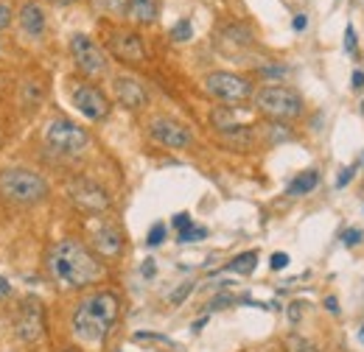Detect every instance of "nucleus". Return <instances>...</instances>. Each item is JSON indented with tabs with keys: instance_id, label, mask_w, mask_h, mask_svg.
<instances>
[{
	"instance_id": "38",
	"label": "nucleus",
	"mask_w": 364,
	"mask_h": 352,
	"mask_svg": "<svg viewBox=\"0 0 364 352\" xmlns=\"http://www.w3.org/2000/svg\"><path fill=\"white\" fill-rule=\"evenodd\" d=\"M325 308H328L331 313H333V316H336V313H339V302H336L333 297H328V299H325Z\"/></svg>"
},
{
	"instance_id": "27",
	"label": "nucleus",
	"mask_w": 364,
	"mask_h": 352,
	"mask_svg": "<svg viewBox=\"0 0 364 352\" xmlns=\"http://www.w3.org/2000/svg\"><path fill=\"white\" fill-rule=\"evenodd\" d=\"M345 50H348V53L356 50V31H353V26L345 28Z\"/></svg>"
},
{
	"instance_id": "35",
	"label": "nucleus",
	"mask_w": 364,
	"mask_h": 352,
	"mask_svg": "<svg viewBox=\"0 0 364 352\" xmlns=\"http://www.w3.org/2000/svg\"><path fill=\"white\" fill-rule=\"evenodd\" d=\"M289 310H291V313H289V319H291V321H300V316H303V302H294Z\"/></svg>"
},
{
	"instance_id": "16",
	"label": "nucleus",
	"mask_w": 364,
	"mask_h": 352,
	"mask_svg": "<svg viewBox=\"0 0 364 352\" xmlns=\"http://www.w3.org/2000/svg\"><path fill=\"white\" fill-rule=\"evenodd\" d=\"M157 0H127V17L137 26H151L157 20Z\"/></svg>"
},
{
	"instance_id": "26",
	"label": "nucleus",
	"mask_w": 364,
	"mask_h": 352,
	"mask_svg": "<svg viewBox=\"0 0 364 352\" xmlns=\"http://www.w3.org/2000/svg\"><path fill=\"white\" fill-rule=\"evenodd\" d=\"M269 263H272L274 271H283V268L289 265V255H286V252H274L272 260H269Z\"/></svg>"
},
{
	"instance_id": "36",
	"label": "nucleus",
	"mask_w": 364,
	"mask_h": 352,
	"mask_svg": "<svg viewBox=\"0 0 364 352\" xmlns=\"http://www.w3.org/2000/svg\"><path fill=\"white\" fill-rule=\"evenodd\" d=\"M11 294V285H9V280L6 277H0V299H6Z\"/></svg>"
},
{
	"instance_id": "31",
	"label": "nucleus",
	"mask_w": 364,
	"mask_h": 352,
	"mask_svg": "<svg viewBox=\"0 0 364 352\" xmlns=\"http://www.w3.org/2000/svg\"><path fill=\"white\" fill-rule=\"evenodd\" d=\"M11 26V9L9 6H0V31Z\"/></svg>"
},
{
	"instance_id": "4",
	"label": "nucleus",
	"mask_w": 364,
	"mask_h": 352,
	"mask_svg": "<svg viewBox=\"0 0 364 352\" xmlns=\"http://www.w3.org/2000/svg\"><path fill=\"white\" fill-rule=\"evenodd\" d=\"M255 109L272 121H294L303 115V95L283 84H267L255 92Z\"/></svg>"
},
{
	"instance_id": "12",
	"label": "nucleus",
	"mask_w": 364,
	"mask_h": 352,
	"mask_svg": "<svg viewBox=\"0 0 364 352\" xmlns=\"http://www.w3.org/2000/svg\"><path fill=\"white\" fill-rule=\"evenodd\" d=\"M107 48L121 59V62H143L146 59V48H143V40L135 31H112L107 37Z\"/></svg>"
},
{
	"instance_id": "1",
	"label": "nucleus",
	"mask_w": 364,
	"mask_h": 352,
	"mask_svg": "<svg viewBox=\"0 0 364 352\" xmlns=\"http://www.w3.org/2000/svg\"><path fill=\"white\" fill-rule=\"evenodd\" d=\"M48 268H50V277L65 288H87L92 282H98L104 274L101 260L76 238H65L50 249Z\"/></svg>"
},
{
	"instance_id": "10",
	"label": "nucleus",
	"mask_w": 364,
	"mask_h": 352,
	"mask_svg": "<svg viewBox=\"0 0 364 352\" xmlns=\"http://www.w3.org/2000/svg\"><path fill=\"white\" fill-rule=\"evenodd\" d=\"M73 104L87 121H104L109 115V98L92 84H79L73 89Z\"/></svg>"
},
{
	"instance_id": "22",
	"label": "nucleus",
	"mask_w": 364,
	"mask_h": 352,
	"mask_svg": "<svg viewBox=\"0 0 364 352\" xmlns=\"http://www.w3.org/2000/svg\"><path fill=\"white\" fill-rule=\"evenodd\" d=\"M135 341H140V344H143V341H154V344H163V347H171V350L177 347L171 339H166V336H157V333H137Z\"/></svg>"
},
{
	"instance_id": "28",
	"label": "nucleus",
	"mask_w": 364,
	"mask_h": 352,
	"mask_svg": "<svg viewBox=\"0 0 364 352\" xmlns=\"http://www.w3.org/2000/svg\"><path fill=\"white\" fill-rule=\"evenodd\" d=\"M258 73L261 76H269V79H277V76H286V67L283 65H274V67H261Z\"/></svg>"
},
{
	"instance_id": "8",
	"label": "nucleus",
	"mask_w": 364,
	"mask_h": 352,
	"mask_svg": "<svg viewBox=\"0 0 364 352\" xmlns=\"http://www.w3.org/2000/svg\"><path fill=\"white\" fill-rule=\"evenodd\" d=\"M14 330L23 341H40L46 333V310L37 297H26L20 302L17 319H14Z\"/></svg>"
},
{
	"instance_id": "11",
	"label": "nucleus",
	"mask_w": 364,
	"mask_h": 352,
	"mask_svg": "<svg viewBox=\"0 0 364 352\" xmlns=\"http://www.w3.org/2000/svg\"><path fill=\"white\" fill-rule=\"evenodd\" d=\"M149 134L166 148H188L191 145V132L171 118H154L149 123Z\"/></svg>"
},
{
	"instance_id": "37",
	"label": "nucleus",
	"mask_w": 364,
	"mask_h": 352,
	"mask_svg": "<svg viewBox=\"0 0 364 352\" xmlns=\"http://www.w3.org/2000/svg\"><path fill=\"white\" fill-rule=\"evenodd\" d=\"M350 82H353V89H364V73H362V70H356Z\"/></svg>"
},
{
	"instance_id": "25",
	"label": "nucleus",
	"mask_w": 364,
	"mask_h": 352,
	"mask_svg": "<svg viewBox=\"0 0 364 352\" xmlns=\"http://www.w3.org/2000/svg\"><path fill=\"white\" fill-rule=\"evenodd\" d=\"M342 241H345V246H356V243H362V232L348 229V232H342Z\"/></svg>"
},
{
	"instance_id": "32",
	"label": "nucleus",
	"mask_w": 364,
	"mask_h": 352,
	"mask_svg": "<svg viewBox=\"0 0 364 352\" xmlns=\"http://www.w3.org/2000/svg\"><path fill=\"white\" fill-rule=\"evenodd\" d=\"M232 302H235L232 297H216V299H213V302H210L208 308H210V310H216V308H228V305H232Z\"/></svg>"
},
{
	"instance_id": "30",
	"label": "nucleus",
	"mask_w": 364,
	"mask_h": 352,
	"mask_svg": "<svg viewBox=\"0 0 364 352\" xmlns=\"http://www.w3.org/2000/svg\"><path fill=\"white\" fill-rule=\"evenodd\" d=\"M171 224H174V226H177V229H188V226H191V224H193V221H191V216H188V213H177V216H174V221H171Z\"/></svg>"
},
{
	"instance_id": "20",
	"label": "nucleus",
	"mask_w": 364,
	"mask_h": 352,
	"mask_svg": "<svg viewBox=\"0 0 364 352\" xmlns=\"http://www.w3.org/2000/svg\"><path fill=\"white\" fill-rule=\"evenodd\" d=\"M193 37V28H191V20H180L174 28H171V40L174 43H188Z\"/></svg>"
},
{
	"instance_id": "21",
	"label": "nucleus",
	"mask_w": 364,
	"mask_h": 352,
	"mask_svg": "<svg viewBox=\"0 0 364 352\" xmlns=\"http://www.w3.org/2000/svg\"><path fill=\"white\" fill-rule=\"evenodd\" d=\"M202 238H208V229H202V226H188V229H182L180 235H177V241L180 243H191V241H202Z\"/></svg>"
},
{
	"instance_id": "39",
	"label": "nucleus",
	"mask_w": 364,
	"mask_h": 352,
	"mask_svg": "<svg viewBox=\"0 0 364 352\" xmlns=\"http://www.w3.org/2000/svg\"><path fill=\"white\" fill-rule=\"evenodd\" d=\"M50 3H59V6H70V3H76V0H50Z\"/></svg>"
},
{
	"instance_id": "5",
	"label": "nucleus",
	"mask_w": 364,
	"mask_h": 352,
	"mask_svg": "<svg viewBox=\"0 0 364 352\" xmlns=\"http://www.w3.org/2000/svg\"><path fill=\"white\" fill-rule=\"evenodd\" d=\"M46 143L53 151L65 154V157H76L79 151L87 148L90 134H87V129H82L79 123H73V121H68V118H56V121L48 123Z\"/></svg>"
},
{
	"instance_id": "24",
	"label": "nucleus",
	"mask_w": 364,
	"mask_h": 352,
	"mask_svg": "<svg viewBox=\"0 0 364 352\" xmlns=\"http://www.w3.org/2000/svg\"><path fill=\"white\" fill-rule=\"evenodd\" d=\"M356 171H359V163H353V165H348L342 174H339V179H336V187H345V185H350V179L356 176Z\"/></svg>"
},
{
	"instance_id": "14",
	"label": "nucleus",
	"mask_w": 364,
	"mask_h": 352,
	"mask_svg": "<svg viewBox=\"0 0 364 352\" xmlns=\"http://www.w3.org/2000/svg\"><path fill=\"white\" fill-rule=\"evenodd\" d=\"M92 246H95V252L104 255V258H118L121 249H124V238H121V232H118L115 226H101V229H95V235H92Z\"/></svg>"
},
{
	"instance_id": "6",
	"label": "nucleus",
	"mask_w": 364,
	"mask_h": 352,
	"mask_svg": "<svg viewBox=\"0 0 364 352\" xmlns=\"http://www.w3.org/2000/svg\"><path fill=\"white\" fill-rule=\"evenodd\" d=\"M205 92L222 104H241V101L252 98V84L235 73H210L205 79Z\"/></svg>"
},
{
	"instance_id": "41",
	"label": "nucleus",
	"mask_w": 364,
	"mask_h": 352,
	"mask_svg": "<svg viewBox=\"0 0 364 352\" xmlns=\"http://www.w3.org/2000/svg\"><path fill=\"white\" fill-rule=\"evenodd\" d=\"M62 352H79V350H73V347H68V350H62Z\"/></svg>"
},
{
	"instance_id": "15",
	"label": "nucleus",
	"mask_w": 364,
	"mask_h": 352,
	"mask_svg": "<svg viewBox=\"0 0 364 352\" xmlns=\"http://www.w3.org/2000/svg\"><path fill=\"white\" fill-rule=\"evenodd\" d=\"M20 26H23L26 34L40 37L46 31V11L37 3H23V9H20Z\"/></svg>"
},
{
	"instance_id": "2",
	"label": "nucleus",
	"mask_w": 364,
	"mask_h": 352,
	"mask_svg": "<svg viewBox=\"0 0 364 352\" xmlns=\"http://www.w3.org/2000/svg\"><path fill=\"white\" fill-rule=\"evenodd\" d=\"M118 313H121V299L112 294V291H98L87 299H82L76 310H73V333L82 339V341H90V344H101L107 339V333L115 327L118 321Z\"/></svg>"
},
{
	"instance_id": "29",
	"label": "nucleus",
	"mask_w": 364,
	"mask_h": 352,
	"mask_svg": "<svg viewBox=\"0 0 364 352\" xmlns=\"http://www.w3.org/2000/svg\"><path fill=\"white\" fill-rule=\"evenodd\" d=\"M191 288H193L191 282H185V285H180V291H174V294H171V302H174V305H180L182 299H185V297L191 294Z\"/></svg>"
},
{
	"instance_id": "17",
	"label": "nucleus",
	"mask_w": 364,
	"mask_h": 352,
	"mask_svg": "<svg viewBox=\"0 0 364 352\" xmlns=\"http://www.w3.org/2000/svg\"><path fill=\"white\" fill-rule=\"evenodd\" d=\"M317 185H319V171H303V174L294 176V179L289 182L286 193H289V196H306V193H311Z\"/></svg>"
},
{
	"instance_id": "3",
	"label": "nucleus",
	"mask_w": 364,
	"mask_h": 352,
	"mask_svg": "<svg viewBox=\"0 0 364 352\" xmlns=\"http://www.w3.org/2000/svg\"><path fill=\"white\" fill-rule=\"evenodd\" d=\"M48 196V182L31 168L0 171V199L11 204H40Z\"/></svg>"
},
{
	"instance_id": "19",
	"label": "nucleus",
	"mask_w": 364,
	"mask_h": 352,
	"mask_svg": "<svg viewBox=\"0 0 364 352\" xmlns=\"http://www.w3.org/2000/svg\"><path fill=\"white\" fill-rule=\"evenodd\" d=\"M286 350L289 352H322L319 347H314L311 341H306V339H300V336H289V339H286Z\"/></svg>"
},
{
	"instance_id": "13",
	"label": "nucleus",
	"mask_w": 364,
	"mask_h": 352,
	"mask_svg": "<svg viewBox=\"0 0 364 352\" xmlns=\"http://www.w3.org/2000/svg\"><path fill=\"white\" fill-rule=\"evenodd\" d=\"M112 87H115V98H118L127 109H132V112L146 109L149 92H146V87H143L137 79H132V76H118V79L112 82Z\"/></svg>"
},
{
	"instance_id": "33",
	"label": "nucleus",
	"mask_w": 364,
	"mask_h": 352,
	"mask_svg": "<svg viewBox=\"0 0 364 352\" xmlns=\"http://www.w3.org/2000/svg\"><path fill=\"white\" fill-rule=\"evenodd\" d=\"M140 271H143V277H149V280H151V277L157 274V263H154V260H146V263H143V268H140Z\"/></svg>"
},
{
	"instance_id": "18",
	"label": "nucleus",
	"mask_w": 364,
	"mask_h": 352,
	"mask_svg": "<svg viewBox=\"0 0 364 352\" xmlns=\"http://www.w3.org/2000/svg\"><path fill=\"white\" fill-rule=\"evenodd\" d=\"M255 265H258V252H244V255L232 258V260L228 263V268L230 271H235V274H252Z\"/></svg>"
},
{
	"instance_id": "23",
	"label": "nucleus",
	"mask_w": 364,
	"mask_h": 352,
	"mask_svg": "<svg viewBox=\"0 0 364 352\" xmlns=\"http://www.w3.org/2000/svg\"><path fill=\"white\" fill-rule=\"evenodd\" d=\"M163 241H166V224H154L151 232H149V238H146V243L149 246H160Z\"/></svg>"
},
{
	"instance_id": "7",
	"label": "nucleus",
	"mask_w": 364,
	"mask_h": 352,
	"mask_svg": "<svg viewBox=\"0 0 364 352\" xmlns=\"http://www.w3.org/2000/svg\"><path fill=\"white\" fill-rule=\"evenodd\" d=\"M70 53H73L76 67H79L85 76L95 79V76H104V73H107V56H104V50L92 43L87 34H76V37L70 40Z\"/></svg>"
},
{
	"instance_id": "40",
	"label": "nucleus",
	"mask_w": 364,
	"mask_h": 352,
	"mask_svg": "<svg viewBox=\"0 0 364 352\" xmlns=\"http://www.w3.org/2000/svg\"><path fill=\"white\" fill-rule=\"evenodd\" d=\"M359 341L364 344V324H362V330H359Z\"/></svg>"
},
{
	"instance_id": "9",
	"label": "nucleus",
	"mask_w": 364,
	"mask_h": 352,
	"mask_svg": "<svg viewBox=\"0 0 364 352\" xmlns=\"http://www.w3.org/2000/svg\"><path fill=\"white\" fill-rule=\"evenodd\" d=\"M68 193L70 202L85 213H104L109 207V196L104 193V187H98L90 179H73L68 185Z\"/></svg>"
},
{
	"instance_id": "34",
	"label": "nucleus",
	"mask_w": 364,
	"mask_h": 352,
	"mask_svg": "<svg viewBox=\"0 0 364 352\" xmlns=\"http://www.w3.org/2000/svg\"><path fill=\"white\" fill-rule=\"evenodd\" d=\"M291 26H294V31H306V26H309V17H306V14H297Z\"/></svg>"
}]
</instances>
